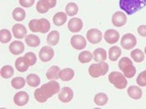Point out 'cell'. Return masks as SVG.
I'll return each mask as SVG.
<instances>
[{"label": "cell", "instance_id": "31", "mask_svg": "<svg viewBox=\"0 0 146 109\" xmlns=\"http://www.w3.org/2000/svg\"><path fill=\"white\" fill-rule=\"evenodd\" d=\"M93 57L92 53H90V51H83L78 56V59L81 63H88L92 60Z\"/></svg>", "mask_w": 146, "mask_h": 109}, {"label": "cell", "instance_id": "21", "mask_svg": "<svg viewBox=\"0 0 146 109\" xmlns=\"http://www.w3.org/2000/svg\"><path fill=\"white\" fill-rule=\"evenodd\" d=\"M94 60L97 62L104 61L107 59V52L104 48H96L94 51Z\"/></svg>", "mask_w": 146, "mask_h": 109}, {"label": "cell", "instance_id": "5", "mask_svg": "<svg viewBox=\"0 0 146 109\" xmlns=\"http://www.w3.org/2000/svg\"><path fill=\"white\" fill-rule=\"evenodd\" d=\"M108 80L111 84L119 89H123L126 87L127 85V80L126 77L121 72L117 71H113L110 73L108 75Z\"/></svg>", "mask_w": 146, "mask_h": 109}, {"label": "cell", "instance_id": "4", "mask_svg": "<svg viewBox=\"0 0 146 109\" xmlns=\"http://www.w3.org/2000/svg\"><path fill=\"white\" fill-rule=\"evenodd\" d=\"M108 65L104 61H100L99 63L92 64L89 67V74L93 78H98L100 76L106 75L108 71Z\"/></svg>", "mask_w": 146, "mask_h": 109}, {"label": "cell", "instance_id": "42", "mask_svg": "<svg viewBox=\"0 0 146 109\" xmlns=\"http://www.w3.org/2000/svg\"><path fill=\"white\" fill-rule=\"evenodd\" d=\"M137 31H138V34L142 36V37H146V26L145 25H142V26H139L138 29H137Z\"/></svg>", "mask_w": 146, "mask_h": 109}, {"label": "cell", "instance_id": "9", "mask_svg": "<svg viewBox=\"0 0 146 109\" xmlns=\"http://www.w3.org/2000/svg\"><path fill=\"white\" fill-rule=\"evenodd\" d=\"M54 56V51L51 47L49 46H44L40 49L39 57L40 59L42 61H49L51 59H53Z\"/></svg>", "mask_w": 146, "mask_h": 109}, {"label": "cell", "instance_id": "11", "mask_svg": "<svg viewBox=\"0 0 146 109\" xmlns=\"http://www.w3.org/2000/svg\"><path fill=\"white\" fill-rule=\"evenodd\" d=\"M119 39L120 34L118 33V31H117L115 30L109 29L104 33V40L109 44H116L117 41L119 40Z\"/></svg>", "mask_w": 146, "mask_h": 109}, {"label": "cell", "instance_id": "35", "mask_svg": "<svg viewBox=\"0 0 146 109\" xmlns=\"http://www.w3.org/2000/svg\"><path fill=\"white\" fill-rule=\"evenodd\" d=\"M25 85H26V81L22 77H16L12 81V86L16 89H20L23 88Z\"/></svg>", "mask_w": 146, "mask_h": 109}, {"label": "cell", "instance_id": "29", "mask_svg": "<svg viewBox=\"0 0 146 109\" xmlns=\"http://www.w3.org/2000/svg\"><path fill=\"white\" fill-rule=\"evenodd\" d=\"M131 57L135 62H142L145 60V54L140 49H134L131 53Z\"/></svg>", "mask_w": 146, "mask_h": 109}, {"label": "cell", "instance_id": "37", "mask_svg": "<svg viewBox=\"0 0 146 109\" xmlns=\"http://www.w3.org/2000/svg\"><path fill=\"white\" fill-rule=\"evenodd\" d=\"M136 83L141 87L146 86V70L139 73V75L137 76L136 79Z\"/></svg>", "mask_w": 146, "mask_h": 109}, {"label": "cell", "instance_id": "25", "mask_svg": "<svg viewBox=\"0 0 146 109\" xmlns=\"http://www.w3.org/2000/svg\"><path fill=\"white\" fill-rule=\"evenodd\" d=\"M75 75V72L72 69L65 68L60 71V79L63 81H70Z\"/></svg>", "mask_w": 146, "mask_h": 109}, {"label": "cell", "instance_id": "43", "mask_svg": "<svg viewBox=\"0 0 146 109\" xmlns=\"http://www.w3.org/2000/svg\"><path fill=\"white\" fill-rule=\"evenodd\" d=\"M145 54H146V47H145Z\"/></svg>", "mask_w": 146, "mask_h": 109}, {"label": "cell", "instance_id": "13", "mask_svg": "<svg viewBox=\"0 0 146 109\" xmlns=\"http://www.w3.org/2000/svg\"><path fill=\"white\" fill-rule=\"evenodd\" d=\"M67 26H68V30L71 32L77 33V32L80 31V30L83 27V22L80 18L74 17V18H72L71 20L68 21Z\"/></svg>", "mask_w": 146, "mask_h": 109}, {"label": "cell", "instance_id": "3", "mask_svg": "<svg viewBox=\"0 0 146 109\" xmlns=\"http://www.w3.org/2000/svg\"><path fill=\"white\" fill-rule=\"evenodd\" d=\"M50 22L48 20L43 18V19H34L29 22V28L32 32H40L42 34L48 33L50 30Z\"/></svg>", "mask_w": 146, "mask_h": 109}, {"label": "cell", "instance_id": "26", "mask_svg": "<svg viewBox=\"0 0 146 109\" xmlns=\"http://www.w3.org/2000/svg\"><path fill=\"white\" fill-rule=\"evenodd\" d=\"M94 101L95 102V104L98 106H104L108 101V98L104 93H99L95 95Z\"/></svg>", "mask_w": 146, "mask_h": 109}, {"label": "cell", "instance_id": "6", "mask_svg": "<svg viewBox=\"0 0 146 109\" xmlns=\"http://www.w3.org/2000/svg\"><path fill=\"white\" fill-rule=\"evenodd\" d=\"M137 44L136 37L132 34H124L121 40V46L124 49L130 50L132 49Z\"/></svg>", "mask_w": 146, "mask_h": 109}, {"label": "cell", "instance_id": "18", "mask_svg": "<svg viewBox=\"0 0 146 109\" xmlns=\"http://www.w3.org/2000/svg\"><path fill=\"white\" fill-rule=\"evenodd\" d=\"M127 94L130 96V98H131L133 99H139L142 97L143 92L139 87L133 85V86H130L127 89Z\"/></svg>", "mask_w": 146, "mask_h": 109}, {"label": "cell", "instance_id": "1", "mask_svg": "<svg viewBox=\"0 0 146 109\" xmlns=\"http://www.w3.org/2000/svg\"><path fill=\"white\" fill-rule=\"evenodd\" d=\"M60 92L59 84L56 81H51L43 85L35 91V98L37 102H45L52 96Z\"/></svg>", "mask_w": 146, "mask_h": 109}, {"label": "cell", "instance_id": "2", "mask_svg": "<svg viewBox=\"0 0 146 109\" xmlns=\"http://www.w3.org/2000/svg\"><path fill=\"white\" fill-rule=\"evenodd\" d=\"M119 6L127 15H132L146 6V0H120Z\"/></svg>", "mask_w": 146, "mask_h": 109}, {"label": "cell", "instance_id": "38", "mask_svg": "<svg viewBox=\"0 0 146 109\" xmlns=\"http://www.w3.org/2000/svg\"><path fill=\"white\" fill-rule=\"evenodd\" d=\"M36 10L39 13H46L49 10V8L47 7L46 5L44 3L43 0H40L37 4H36Z\"/></svg>", "mask_w": 146, "mask_h": 109}, {"label": "cell", "instance_id": "28", "mask_svg": "<svg viewBox=\"0 0 146 109\" xmlns=\"http://www.w3.org/2000/svg\"><path fill=\"white\" fill-rule=\"evenodd\" d=\"M14 74V69L13 67L11 66H4L1 69V71H0V75L4 79H8V78H11Z\"/></svg>", "mask_w": 146, "mask_h": 109}, {"label": "cell", "instance_id": "12", "mask_svg": "<svg viewBox=\"0 0 146 109\" xmlns=\"http://www.w3.org/2000/svg\"><path fill=\"white\" fill-rule=\"evenodd\" d=\"M58 98L61 102H69L73 98L72 89L69 87H64L58 93Z\"/></svg>", "mask_w": 146, "mask_h": 109}, {"label": "cell", "instance_id": "27", "mask_svg": "<svg viewBox=\"0 0 146 109\" xmlns=\"http://www.w3.org/2000/svg\"><path fill=\"white\" fill-rule=\"evenodd\" d=\"M13 17L17 21H22L26 17V12L21 7H16L13 12Z\"/></svg>", "mask_w": 146, "mask_h": 109}, {"label": "cell", "instance_id": "33", "mask_svg": "<svg viewBox=\"0 0 146 109\" xmlns=\"http://www.w3.org/2000/svg\"><path fill=\"white\" fill-rule=\"evenodd\" d=\"M121 71L123 72V75H125L126 78H132L136 73V68L134 67L133 64H131L126 67Z\"/></svg>", "mask_w": 146, "mask_h": 109}, {"label": "cell", "instance_id": "8", "mask_svg": "<svg viewBox=\"0 0 146 109\" xmlns=\"http://www.w3.org/2000/svg\"><path fill=\"white\" fill-rule=\"evenodd\" d=\"M71 44L75 49L81 50L86 47V40L82 35L76 34L71 39Z\"/></svg>", "mask_w": 146, "mask_h": 109}, {"label": "cell", "instance_id": "10", "mask_svg": "<svg viewBox=\"0 0 146 109\" xmlns=\"http://www.w3.org/2000/svg\"><path fill=\"white\" fill-rule=\"evenodd\" d=\"M126 15L121 12H117L112 17V22L113 26L117 27H121L126 23Z\"/></svg>", "mask_w": 146, "mask_h": 109}, {"label": "cell", "instance_id": "32", "mask_svg": "<svg viewBox=\"0 0 146 109\" xmlns=\"http://www.w3.org/2000/svg\"><path fill=\"white\" fill-rule=\"evenodd\" d=\"M12 40V34L7 29H3L0 30V41L3 44H7Z\"/></svg>", "mask_w": 146, "mask_h": 109}, {"label": "cell", "instance_id": "23", "mask_svg": "<svg viewBox=\"0 0 146 109\" xmlns=\"http://www.w3.org/2000/svg\"><path fill=\"white\" fill-rule=\"evenodd\" d=\"M25 41L30 47H38L40 44V38L35 34H28L25 38Z\"/></svg>", "mask_w": 146, "mask_h": 109}, {"label": "cell", "instance_id": "24", "mask_svg": "<svg viewBox=\"0 0 146 109\" xmlns=\"http://www.w3.org/2000/svg\"><path fill=\"white\" fill-rule=\"evenodd\" d=\"M59 32L58 30H53V31H51L49 34H48L47 43L49 45H51V46H54V45L58 44V43L59 42Z\"/></svg>", "mask_w": 146, "mask_h": 109}, {"label": "cell", "instance_id": "17", "mask_svg": "<svg viewBox=\"0 0 146 109\" xmlns=\"http://www.w3.org/2000/svg\"><path fill=\"white\" fill-rule=\"evenodd\" d=\"M61 70L58 66H53L48 69L46 72L47 78L50 81H56L59 79V75Z\"/></svg>", "mask_w": 146, "mask_h": 109}, {"label": "cell", "instance_id": "7", "mask_svg": "<svg viewBox=\"0 0 146 109\" xmlns=\"http://www.w3.org/2000/svg\"><path fill=\"white\" fill-rule=\"evenodd\" d=\"M86 38L87 40L90 43L96 44H99L102 40L103 35L102 32L98 29H90L87 31L86 33Z\"/></svg>", "mask_w": 146, "mask_h": 109}, {"label": "cell", "instance_id": "30", "mask_svg": "<svg viewBox=\"0 0 146 109\" xmlns=\"http://www.w3.org/2000/svg\"><path fill=\"white\" fill-rule=\"evenodd\" d=\"M27 82L31 87H37L38 85H40V77L35 74H30L27 77Z\"/></svg>", "mask_w": 146, "mask_h": 109}, {"label": "cell", "instance_id": "20", "mask_svg": "<svg viewBox=\"0 0 146 109\" xmlns=\"http://www.w3.org/2000/svg\"><path fill=\"white\" fill-rule=\"evenodd\" d=\"M15 67L19 72H26L30 66L28 65V63L26 61V59L24 58V57H18L16 60Z\"/></svg>", "mask_w": 146, "mask_h": 109}, {"label": "cell", "instance_id": "22", "mask_svg": "<svg viewBox=\"0 0 146 109\" xmlns=\"http://www.w3.org/2000/svg\"><path fill=\"white\" fill-rule=\"evenodd\" d=\"M121 55V49L118 46H113L109 48L108 51V57L110 61H116Z\"/></svg>", "mask_w": 146, "mask_h": 109}, {"label": "cell", "instance_id": "34", "mask_svg": "<svg viewBox=\"0 0 146 109\" xmlns=\"http://www.w3.org/2000/svg\"><path fill=\"white\" fill-rule=\"evenodd\" d=\"M78 13V6L74 3H69L66 7V13L67 16L73 17Z\"/></svg>", "mask_w": 146, "mask_h": 109}, {"label": "cell", "instance_id": "41", "mask_svg": "<svg viewBox=\"0 0 146 109\" xmlns=\"http://www.w3.org/2000/svg\"><path fill=\"white\" fill-rule=\"evenodd\" d=\"M43 2L49 9L53 8L56 6V3H57V0H43Z\"/></svg>", "mask_w": 146, "mask_h": 109}, {"label": "cell", "instance_id": "14", "mask_svg": "<svg viewBox=\"0 0 146 109\" xmlns=\"http://www.w3.org/2000/svg\"><path fill=\"white\" fill-rule=\"evenodd\" d=\"M29 98H30V97L27 92L21 91V92H18L15 94L13 101L16 105L22 107V106H25L27 102H29Z\"/></svg>", "mask_w": 146, "mask_h": 109}, {"label": "cell", "instance_id": "15", "mask_svg": "<svg viewBox=\"0 0 146 109\" xmlns=\"http://www.w3.org/2000/svg\"><path fill=\"white\" fill-rule=\"evenodd\" d=\"M13 33L16 39H23L27 36V30L23 25L21 24H16L13 26Z\"/></svg>", "mask_w": 146, "mask_h": 109}, {"label": "cell", "instance_id": "39", "mask_svg": "<svg viewBox=\"0 0 146 109\" xmlns=\"http://www.w3.org/2000/svg\"><path fill=\"white\" fill-rule=\"evenodd\" d=\"M131 64H133L132 61H131L130 58H128V57H122L121 59H120L119 63H118V67H119L120 70L122 71L126 67L131 65Z\"/></svg>", "mask_w": 146, "mask_h": 109}, {"label": "cell", "instance_id": "36", "mask_svg": "<svg viewBox=\"0 0 146 109\" xmlns=\"http://www.w3.org/2000/svg\"><path fill=\"white\" fill-rule=\"evenodd\" d=\"M24 58L26 59V61H27L29 66H33L36 63V61H37L35 54L34 53H31V52H29V53H27L24 55Z\"/></svg>", "mask_w": 146, "mask_h": 109}, {"label": "cell", "instance_id": "16", "mask_svg": "<svg viewBox=\"0 0 146 109\" xmlns=\"http://www.w3.org/2000/svg\"><path fill=\"white\" fill-rule=\"evenodd\" d=\"M9 50L10 52L14 55H19L21 53L24 52L25 46L22 42L18 40L13 41L10 45H9Z\"/></svg>", "mask_w": 146, "mask_h": 109}, {"label": "cell", "instance_id": "40", "mask_svg": "<svg viewBox=\"0 0 146 109\" xmlns=\"http://www.w3.org/2000/svg\"><path fill=\"white\" fill-rule=\"evenodd\" d=\"M19 3L21 7H31L35 3V0H19Z\"/></svg>", "mask_w": 146, "mask_h": 109}, {"label": "cell", "instance_id": "19", "mask_svg": "<svg viewBox=\"0 0 146 109\" xmlns=\"http://www.w3.org/2000/svg\"><path fill=\"white\" fill-rule=\"evenodd\" d=\"M66 18H67V14L62 12L58 13L54 15L53 18V21L55 26H61L66 23Z\"/></svg>", "mask_w": 146, "mask_h": 109}]
</instances>
